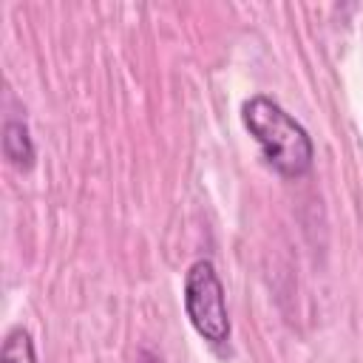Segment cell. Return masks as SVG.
<instances>
[{"mask_svg": "<svg viewBox=\"0 0 363 363\" xmlns=\"http://www.w3.org/2000/svg\"><path fill=\"white\" fill-rule=\"evenodd\" d=\"M136 363H164V360H162L156 352H150V349H142V352H139V357H136Z\"/></svg>", "mask_w": 363, "mask_h": 363, "instance_id": "5b68a950", "label": "cell"}, {"mask_svg": "<svg viewBox=\"0 0 363 363\" xmlns=\"http://www.w3.org/2000/svg\"><path fill=\"white\" fill-rule=\"evenodd\" d=\"M0 363H37V352H34V337L26 326H11L3 337V352H0Z\"/></svg>", "mask_w": 363, "mask_h": 363, "instance_id": "277c9868", "label": "cell"}, {"mask_svg": "<svg viewBox=\"0 0 363 363\" xmlns=\"http://www.w3.org/2000/svg\"><path fill=\"white\" fill-rule=\"evenodd\" d=\"M3 153L14 167L28 170L34 164V142L28 133V125L23 119H6L3 122Z\"/></svg>", "mask_w": 363, "mask_h": 363, "instance_id": "3957f363", "label": "cell"}, {"mask_svg": "<svg viewBox=\"0 0 363 363\" xmlns=\"http://www.w3.org/2000/svg\"><path fill=\"white\" fill-rule=\"evenodd\" d=\"M241 122L258 142L267 164L286 179H301L312 170L315 145L306 128L286 113L272 96L255 94L241 105Z\"/></svg>", "mask_w": 363, "mask_h": 363, "instance_id": "6da1fadb", "label": "cell"}, {"mask_svg": "<svg viewBox=\"0 0 363 363\" xmlns=\"http://www.w3.org/2000/svg\"><path fill=\"white\" fill-rule=\"evenodd\" d=\"M184 312L193 329L213 346L224 349L230 343V315L224 301V284L210 258H199L184 272Z\"/></svg>", "mask_w": 363, "mask_h": 363, "instance_id": "7a4b0ae2", "label": "cell"}]
</instances>
